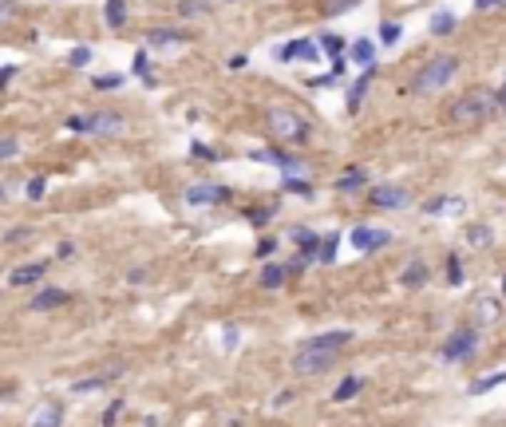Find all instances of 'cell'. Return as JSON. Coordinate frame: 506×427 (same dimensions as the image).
Listing matches in <instances>:
<instances>
[{"instance_id":"15","label":"cell","mask_w":506,"mask_h":427,"mask_svg":"<svg viewBox=\"0 0 506 427\" xmlns=\"http://www.w3.org/2000/svg\"><path fill=\"white\" fill-rule=\"evenodd\" d=\"M368 84H372V68H364V76L348 87V111H360V99L368 95Z\"/></svg>"},{"instance_id":"22","label":"cell","mask_w":506,"mask_h":427,"mask_svg":"<svg viewBox=\"0 0 506 427\" xmlns=\"http://www.w3.org/2000/svg\"><path fill=\"white\" fill-rule=\"evenodd\" d=\"M368 182V174H364V166H352V171H344L340 179H336V190H356Z\"/></svg>"},{"instance_id":"39","label":"cell","mask_w":506,"mask_h":427,"mask_svg":"<svg viewBox=\"0 0 506 427\" xmlns=\"http://www.w3.org/2000/svg\"><path fill=\"white\" fill-rule=\"evenodd\" d=\"M20 146H16V139H0V159H12Z\"/></svg>"},{"instance_id":"10","label":"cell","mask_w":506,"mask_h":427,"mask_svg":"<svg viewBox=\"0 0 506 427\" xmlns=\"http://www.w3.org/2000/svg\"><path fill=\"white\" fill-rule=\"evenodd\" d=\"M352 341L348 328H340V333H320V336H309V341H300V348H320V352H340L344 344Z\"/></svg>"},{"instance_id":"7","label":"cell","mask_w":506,"mask_h":427,"mask_svg":"<svg viewBox=\"0 0 506 427\" xmlns=\"http://www.w3.org/2000/svg\"><path fill=\"white\" fill-rule=\"evenodd\" d=\"M226 198H230V190L218 186V182H194V186L186 190V202L190 206H222Z\"/></svg>"},{"instance_id":"27","label":"cell","mask_w":506,"mask_h":427,"mask_svg":"<svg viewBox=\"0 0 506 427\" xmlns=\"http://www.w3.org/2000/svg\"><path fill=\"white\" fill-rule=\"evenodd\" d=\"M495 384H506V372H495V376H482V380H475V384L467 388V392H471V396H482V392H490Z\"/></svg>"},{"instance_id":"42","label":"cell","mask_w":506,"mask_h":427,"mask_svg":"<svg viewBox=\"0 0 506 427\" xmlns=\"http://www.w3.org/2000/svg\"><path fill=\"white\" fill-rule=\"evenodd\" d=\"M123 84V76H99L95 79V87H119Z\"/></svg>"},{"instance_id":"14","label":"cell","mask_w":506,"mask_h":427,"mask_svg":"<svg viewBox=\"0 0 506 427\" xmlns=\"http://www.w3.org/2000/svg\"><path fill=\"white\" fill-rule=\"evenodd\" d=\"M400 285H408V289H420V285H427V265H423V261H412V265L400 273Z\"/></svg>"},{"instance_id":"16","label":"cell","mask_w":506,"mask_h":427,"mask_svg":"<svg viewBox=\"0 0 506 427\" xmlns=\"http://www.w3.org/2000/svg\"><path fill=\"white\" fill-rule=\"evenodd\" d=\"M293 238H297V246H300V257H305V261H313V257L320 253V241H325V238H317V233H309V230H297V233H293Z\"/></svg>"},{"instance_id":"26","label":"cell","mask_w":506,"mask_h":427,"mask_svg":"<svg viewBox=\"0 0 506 427\" xmlns=\"http://www.w3.org/2000/svg\"><path fill=\"white\" fill-rule=\"evenodd\" d=\"M107 24L111 28L127 24V4H123V0H107Z\"/></svg>"},{"instance_id":"30","label":"cell","mask_w":506,"mask_h":427,"mask_svg":"<svg viewBox=\"0 0 506 427\" xmlns=\"http://www.w3.org/2000/svg\"><path fill=\"white\" fill-rule=\"evenodd\" d=\"M336 246H340V238H336V233H328V238L320 241V253H317V261L333 265V261H336Z\"/></svg>"},{"instance_id":"37","label":"cell","mask_w":506,"mask_h":427,"mask_svg":"<svg viewBox=\"0 0 506 427\" xmlns=\"http://www.w3.org/2000/svg\"><path fill=\"white\" fill-rule=\"evenodd\" d=\"M68 127H71V131H79V135H91V115H71Z\"/></svg>"},{"instance_id":"32","label":"cell","mask_w":506,"mask_h":427,"mask_svg":"<svg viewBox=\"0 0 506 427\" xmlns=\"http://www.w3.org/2000/svg\"><path fill=\"white\" fill-rule=\"evenodd\" d=\"M285 190H293V194H300V198H309V194H313V182H305V179H297V174H289V179H285Z\"/></svg>"},{"instance_id":"46","label":"cell","mask_w":506,"mask_h":427,"mask_svg":"<svg viewBox=\"0 0 506 427\" xmlns=\"http://www.w3.org/2000/svg\"><path fill=\"white\" fill-rule=\"evenodd\" d=\"M498 107L506 111V84H502V91H498Z\"/></svg>"},{"instance_id":"34","label":"cell","mask_w":506,"mask_h":427,"mask_svg":"<svg viewBox=\"0 0 506 427\" xmlns=\"http://www.w3.org/2000/svg\"><path fill=\"white\" fill-rule=\"evenodd\" d=\"M16 12H20L16 0H0V24H12V20H16Z\"/></svg>"},{"instance_id":"25","label":"cell","mask_w":506,"mask_h":427,"mask_svg":"<svg viewBox=\"0 0 506 427\" xmlns=\"http://www.w3.org/2000/svg\"><path fill=\"white\" fill-rule=\"evenodd\" d=\"M146 40L155 44V48H171V44H178L182 36L171 32V28H151V32H146Z\"/></svg>"},{"instance_id":"17","label":"cell","mask_w":506,"mask_h":427,"mask_svg":"<svg viewBox=\"0 0 506 427\" xmlns=\"http://www.w3.org/2000/svg\"><path fill=\"white\" fill-rule=\"evenodd\" d=\"M459 210H463V198H455V194H443L439 202L423 206V214H459Z\"/></svg>"},{"instance_id":"18","label":"cell","mask_w":506,"mask_h":427,"mask_svg":"<svg viewBox=\"0 0 506 427\" xmlns=\"http://www.w3.org/2000/svg\"><path fill=\"white\" fill-rule=\"evenodd\" d=\"M111 380H115V372H103V376H87V380H76V388H71V392L91 396V392H99V388H107Z\"/></svg>"},{"instance_id":"43","label":"cell","mask_w":506,"mask_h":427,"mask_svg":"<svg viewBox=\"0 0 506 427\" xmlns=\"http://www.w3.org/2000/svg\"><path fill=\"white\" fill-rule=\"evenodd\" d=\"M498 4H506V0H475V9H482V12H487V9H498Z\"/></svg>"},{"instance_id":"41","label":"cell","mask_w":506,"mask_h":427,"mask_svg":"<svg viewBox=\"0 0 506 427\" xmlns=\"http://www.w3.org/2000/svg\"><path fill=\"white\" fill-rule=\"evenodd\" d=\"M146 68H151V64H146V51H135V76H146Z\"/></svg>"},{"instance_id":"35","label":"cell","mask_w":506,"mask_h":427,"mask_svg":"<svg viewBox=\"0 0 506 427\" xmlns=\"http://www.w3.org/2000/svg\"><path fill=\"white\" fill-rule=\"evenodd\" d=\"M467 238H471V246H487V241H495V233H490L487 226H471V233H467Z\"/></svg>"},{"instance_id":"33","label":"cell","mask_w":506,"mask_h":427,"mask_svg":"<svg viewBox=\"0 0 506 427\" xmlns=\"http://www.w3.org/2000/svg\"><path fill=\"white\" fill-rule=\"evenodd\" d=\"M68 64H71V68H87V64H91V48H71Z\"/></svg>"},{"instance_id":"24","label":"cell","mask_w":506,"mask_h":427,"mask_svg":"<svg viewBox=\"0 0 506 427\" xmlns=\"http://www.w3.org/2000/svg\"><path fill=\"white\" fill-rule=\"evenodd\" d=\"M360 388H364V384H360L356 376H344V380H340V388L333 392V400H336V403H344V400H352V396H360Z\"/></svg>"},{"instance_id":"13","label":"cell","mask_w":506,"mask_h":427,"mask_svg":"<svg viewBox=\"0 0 506 427\" xmlns=\"http://www.w3.org/2000/svg\"><path fill=\"white\" fill-rule=\"evenodd\" d=\"M127 123L119 119V115H91V135H115V131H123Z\"/></svg>"},{"instance_id":"44","label":"cell","mask_w":506,"mask_h":427,"mask_svg":"<svg viewBox=\"0 0 506 427\" xmlns=\"http://www.w3.org/2000/svg\"><path fill=\"white\" fill-rule=\"evenodd\" d=\"M115 416H119V403H111V408H107V411H103V423H107V427H111V423H115Z\"/></svg>"},{"instance_id":"19","label":"cell","mask_w":506,"mask_h":427,"mask_svg":"<svg viewBox=\"0 0 506 427\" xmlns=\"http://www.w3.org/2000/svg\"><path fill=\"white\" fill-rule=\"evenodd\" d=\"M352 60L360 64V68H372V60H376V44H372V40H356V44H352Z\"/></svg>"},{"instance_id":"47","label":"cell","mask_w":506,"mask_h":427,"mask_svg":"<svg viewBox=\"0 0 506 427\" xmlns=\"http://www.w3.org/2000/svg\"><path fill=\"white\" fill-rule=\"evenodd\" d=\"M0 198H4V186H0Z\"/></svg>"},{"instance_id":"48","label":"cell","mask_w":506,"mask_h":427,"mask_svg":"<svg viewBox=\"0 0 506 427\" xmlns=\"http://www.w3.org/2000/svg\"><path fill=\"white\" fill-rule=\"evenodd\" d=\"M502 293H506V281H502Z\"/></svg>"},{"instance_id":"40","label":"cell","mask_w":506,"mask_h":427,"mask_svg":"<svg viewBox=\"0 0 506 427\" xmlns=\"http://www.w3.org/2000/svg\"><path fill=\"white\" fill-rule=\"evenodd\" d=\"M28 198H32V202H36V198H44V179H32V182H28Z\"/></svg>"},{"instance_id":"6","label":"cell","mask_w":506,"mask_h":427,"mask_svg":"<svg viewBox=\"0 0 506 427\" xmlns=\"http://www.w3.org/2000/svg\"><path fill=\"white\" fill-rule=\"evenodd\" d=\"M348 238H352V246L360 249V253H376V249H384L388 241H392V233L380 230V226H356Z\"/></svg>"},{"instance_id":"36","label":"cell","mask_w":506,"mask_h":427,"mask_svg":"<svg viewBox=\"0 0 506 427\" xmlns=\"http://www.w3.org/2000/svg\"><path fill=\"white\" fill-rule=\"evenodd\" d=\"M356 4H360V0H328L325 12H328V16H336V12H352Z\"/></svg>"},{"instance_id":"8","label":"cell","mask_w":506,"mask_h":427,"mask_svg":"<svg viewBox=\"0 0 506 427\" xmlns=\"http://www.w3.org/2000/svg\"><path fill=\"white\" fill-rule=\"evenodd\" d=\"M368 202L376 206V210H403V206H408V190L403 186H372Z\"/></svg>"},{"instance_id":"2","label":"cell","mask_w":506,"mask_h":427,"mask_svg":"<svg viewBox=\"0 0 506 427\" xmlns=\"http://www.w3.org/2000/svg\"><path fill=\"white\" fill-rule=\"evenodd\" d=\"M455 71H459V60L455 56H435V60H427L420 68V76H415V91L427 95V91H439V87H447L455 79Z\"/></svg>"},{"instance_id":"23","label":"cell","mask_w":506,"mask_h":427,"mask_svg":"<svg viewBox=\"0 0 506 427\" xmlns=\"http://www.w3.org/2000/svg\"><path fill=\"white\" fill-rule=\"evenodd\" d=\"M60 416H64V411L56 408V403H48V408H40L32 416V427H60Z\"/></svg>"},{"instance_id":"5","label":"cell","mask_w":506,"mask_h":427,"mask_svg":"<svg viewBox=\"0 0 506 427\" xmlns=\"http://www.w3.org/2000/svg\"><path fill=\"white\" fill-rule=\"evenodd\" d=\"M475 348H479V328L467 325V328H459V333L443 344V360H467Z\"/></svg>"},{"instance_id":"3","label":"cell","mask_w":506,"mask_h":427,"mask_svg":"<svg viewBox=\"0 0 506 427\" xmlns=\"http://www.w3.org/2000/svg\"><path fill=\"white\" fill-rule=\"evenodd\" d=\"M269 135L281 139V143H305L309 139V123L300 119L297 111H289V107H273L269 111Z\"/></svg>"},{"instance_id":"12","label":"cell","mask_w":506,"mask_h":427,"mask_svg":"<svg viewBox=\"0 0 506 427\" xmlns=\"http://www.w3.org/2000/svg\"><path fill=\"white\" fill-rule=\"evenodd\" d=\"M44 273H48V261H36V265H20V269H12V277H9V281L20 289V285H32V281H40Z\"/></svg>"},{"instance_id":"11","label":"cell","mask_w":506,"mask_h":427,"mask_svg":"<svg viewBox=\"0 0 506 427\" xmlns=\"http://www.w3.org/2000/svg\"><path fill=\"white\" fill-rule=\"evenodd\" d=\"M68 301H71L68 289H44V293H36V297H32V308H36V313H44V308H60V305H68Z\"/></svg>"},{"instance_id":"9","label":"cell","mask_w":506,"mask_h":427,"mask_svg":"<svg viewBox=\"0 0 506 427\" xmlns=\"http://www.w3.org/2000/svg\"><path fill=\"white\" fill-rule=\"evenodd\" d=\"M325 51H320V44L317 40H293L289 48H281V60H300V64H313V60H320Z\"/></svg>"},{"instance_id":"20","label":"cell","mask_w":506,"mask_h":427,"mask_svg":"<svg viewBox=\"0 0 506 427\" xmlns=\"http://www.w3.org/2000/svg\"><path fill=\"white\" fill-rule=\"evenodd\" d=\"M317 44H320V51H325L328 60H340V51H344V36L325 32V36H317Z\"/></svg>"},{"instance_id":"4","label":"cell","mask_w":506,"mask_h":427,"mask_svg":"<svg viewBox=\"0 0 506 427\" xmlns=\"http://www.w3.org/2000/svg\"><path fill=\"white\" fill-rule=\"evenodd\" d=\"M336 360V352H320V348H297V356L289 360L293 372L297 376H320V372H328Z\"/></svg>"},{"instance_id":"28","label":"cell","mask_w":506,"mask_h":427,"mask_svg":"<svg viewBox=\"0 0 506 427\" xmlns=\"http://www.w3.org/2000/svg\"><path fill=\"white\" fill-rule=\"evenodd\" d=\"M206 9H210L206 0H182V4H178V16H182V20H194V16H202Z\"/></svg>"},{"instance_id":"29","label":"cell","mask_w":506,"mask_h":427,"mask_svg":"<svg viewBox=\"0 0 506 427\" xmlns=\"http://www.w3.org/2000/svg\"><path fill=\"white\" fill-rule=\"evenodd\" d=\"M455 28V12H435V16H431V32L435 36H447Z\"/></svg>"},{"instance_id":"1","label":"cell","mask_w":506,"mask_h":427,"mask_svg":"<svg viewBox=\"0 0 506 427\" xmlns=\"http://www.w3.org/2000/svg\"><path fill=\"white\" fill-rule=\"evenodd\" d=\"M495 107H498V91L475 87V91H467L463 99L451 107V123H459V127H479V123L495 111Z\"/></svg>"},{"instance_id":"21","label":"cell","mask_w":506,"mask_h":427,"mask_svg":"<svg viewBox=\"0 0 506 427\" xmlns=\"http://www.w3.org/2000/svg\"><path fill=\"white\" fill-rule=\"evenodd\" d=\"M285 277H289L285 265H265V269H261V285H265V289H281Z\"/></svg>"},{"instance_id":"38","label":"cell","mask_w":506,"mask_h":427,"mask_svg":"<svg viewBox=\"0 0 506 427\" xmlns=\"http://www.w3.org/2000/svg\"><path fill=\"white\" fill-rule=\"evenodd\" d=\"M447 281L451 285L463 281V265H459V257H447Z\"/></svg>"},{"instance_id":"45","label":"cell","mask_w":506,"mask_h":427,"mask_svg":"<svg viewBox=\"0 0 506 427\" xmlns=\"http://www.w3.org/2000/svg\"><path fill=\"white\" fill-rule=\"evenodd\" d=\"M12 71H16V68H0V87H4V84L12 79Z\"/></svg>"},{"instance_id":"31","label":"cell","mask_w":506,"mask_h":427,"mask_svg":"<svg viewBox=\"0 0 506 427\" xmlns=\"http://www.w3.org/2000/svg\"><path fill=\"white\" fill-rule=\"evenodd\" d=\"M400 36H403L400 24H392V20H384V24H380V44H388V48H392V44H400Z\"/></svg>"}]
</instances>
